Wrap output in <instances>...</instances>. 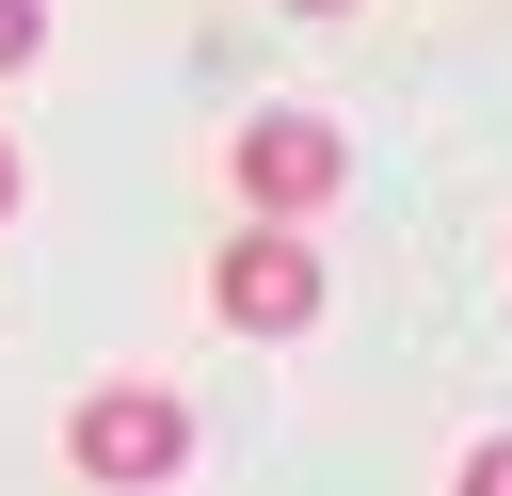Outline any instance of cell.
<instances>
[{
  "label": "cell",
  "instance_id": "cell-7",
  "mask_svg": "<svg viewBox=\"0 0 512 496\" xmlns=\"http://www.w3.org/2000/svg\"><path fill=\"white\" fill-rule=\"evenodd\" d=\"M288 16H352V0H288Z\"/></svg>",
  "mask_w": 512,
  "mask_h": 496
},
{
  "label": "cell",
  "instance_id": "cell-3",
  "mask_svg": "<svg viewBox=\"0 0 512 496\" xmlns=\"http://www.w3.org/2000/svg\"><path fill=\"white\" fill-rule=\"evenodd\" d=\"M320 256H304V224H240L224 256H208V304H224V336H304L320 320Z\"/></svg>",
  "mask_w": 512,
  "mask_h": 496
},
{
  "label": "cell",
  "instance_id": "cell-5",
  "mask_svg": "<svg viewBox=\"0 0 512 496\" xmlns=\"http://www.w3.org/2000/svg\"><path fill=\"white\" fill-rule=\"evenodd\" d=\"M448 496H512V432H480V448L448 464Z\"/></svg>",
  "mask_w": 512,
  "mask_h": 496
},
{
  "label": "cell",
  "instance_id": "cell-4",
  "mask_svg": "<svg viewBox=\"0 0 512 496\" xmlns=\"http://www.w3.org/2000/svg\"><path fill=\"white\" fill-rule=\"evenodd\" d=\"M16 64H48V0H0V80Z\"/></svg>",
  "mask_w": 512,
  "mask_h": 496
},
{
  "label": "cell",
  "instance_id": "cell-1",
  "mask_svg": "<svg viewBox=\"0 0 512 496\" xmlns=\"http://www.w3.org/2000/svg\"><path fill=\"white\" fill-rule=\"evenodd\" d=\"M64 464H80L96 496H160V480L192 464V400H176V384H96V400L64 416Z\"/></svg>",
  "mask_w": 512,
  "mask_h": 496
},
{
  "label": "cell",
  "instance_id": "cell-6",
  "mask_svg": "<svg viewBox=\"0 0 512 496\" xmlns=\"http://www.w3.org/2000/svg\"><path fill=\"white\" fill-rule=\"evenodd\" d=\"M16 192H32V160H16V128H0V224H16Z\"/></svg>",
  "mask_w": 512,
  "mask_h": 496
},
{
  "label": "cell",
  "instance_id": "cell-2",
  "mask_svg": "<svg viewBox=\"0 0 512 496\" xmlns=\"http://www.w3.org/2000/svg\"><path fill=\"white\" fill-rule=\"evenodd\" d=\"M224 176H240L256 224H304V208L352 192V144H336L320 112H256V128H224Z\"/></svg>",
  "mask_w": 512,
  "mask_h": 496
}]
</instances>
